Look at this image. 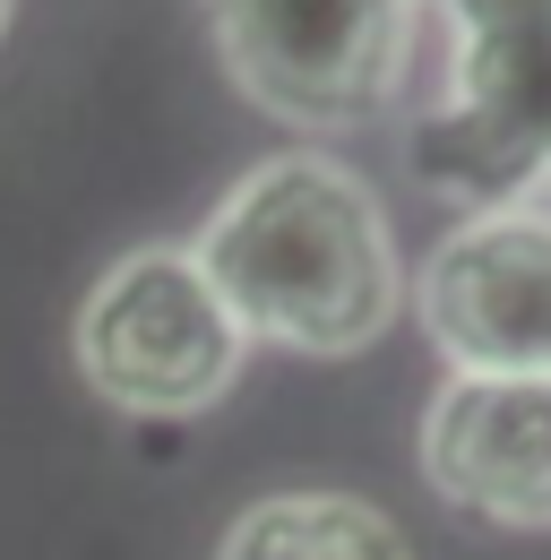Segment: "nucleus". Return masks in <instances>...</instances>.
Instances as JSON below:
<instances>
[{
  "label": "nucleus",
  "instance_id": "obj_3",
  "mask_svg": "<svg viewBox=\"0 0 551 560\" xmlns=\"http://www.w3.org/2000/svg\"><path fill=\"white\" fill-rule=\"evenodd\" d=\"M242 353H250V337L224 311V293L207 284L190 242L121 250L78 311V371L121 415H207L242 380Z\"/></svg>",
  "mask_w": 551,
  "mask_h": 560
},
{
  "label": "nucleus",
  "instance_id": "obj_8",
  "mask_svg": "<svg viewBox=\"0 0 551 560\" xmlns=\"http://www.w3.org/2000/svg\"><path fill=\"white\" fill-rule=\"evenodd\" d=\"M9 9H17V0H0V26H9Z\"/></svg>",
  "mask_w": 551,
  "mask_h": 560
},
{
  "label": "nucleus",
  "instance_id": "obj_2",
  "mask_svg": "<svg viewBox=\"0 0 551 560\" xmlns=\"http://www.w3.org/2000/svg\"><path fill=\"white\" fill-rule=\"evenodd\" d=\"M457 35L448 104L406 139V164L474 208L551 190V0H431Z\"/></svg>",
  "mask_w": 551,
  "mask_h": 560
},
{
  "label": "nucleus",
  "instance_id": "obj_7",
  "mask_svg": "<svg viewBox=\"0 0 551 560\" xmlns=\"http://www.w3.org/2000/svg\"><path fill=\"white\" fill-rule=\"evenodd\" d=\"M215 560H413V544L353 491H276L224 526Z\"/></svg>",
  "mask_w": 551,
  "mask_h": 560
},
{
  "label": "nucleus",
  "instance_id": "obj_1",
  "mask_svg": "<svg viewBox=\"0 0 551 560\" xmlns=\"http://www.w3.org/2000/svg\"><path fill=\"white\" fill-rule=\"evenodd\" d=\"M199 268L242 337L293 353H362L406 311V268L371 182L328 155H268L199 224Z\"/></svg>",
  "mask_w": 551,
  "mask_h": 560
},
{
  "label": "nucleus",
  "instance_id": "obj_5",
  "mask_svg": "<svg viewBox=\"0 0 551 560\" xmlns=\"http://www.w3.org/2000/svg\"><path fill=\"white\" fill-rule=\"evenodd\" d=\"M422 328L474 380H535L551 371V215L482 208L422 259Z\"/></svg>",
  "mask_w": 551,
  "mask_h": 560
},
{
  "label": "nucleus",
  "instance_id": "obj_6",
  "mask_svg": "<svg viewBox=\"0 0 551 560\" xmlns=\"http://www.w3.org/2000/svg\"><path fill=\"white\" fill-rule=\"evenodd\" d=\"M422 475L466 517L551 526V371L535 380L457 371L422 415Z\"/></svg>",
  "mask_w": 551,
  "mask_h": 560
},
{
  "label": "nucleus",
  "instance_id": "obj_4",
  "mask_svg": "<svg viewBox=\"0 0 551 560\" xmlns=\"http://www.w3.org/2000/svg\"><path fill=\"white\" fill-rule=\"evenodd\" d=\"M224 78L293 130L379 121L406 86L422 0H199Z\"/></svg>",
  "mask_w": 551,
  "mask_h": 560
}]
</instances>
